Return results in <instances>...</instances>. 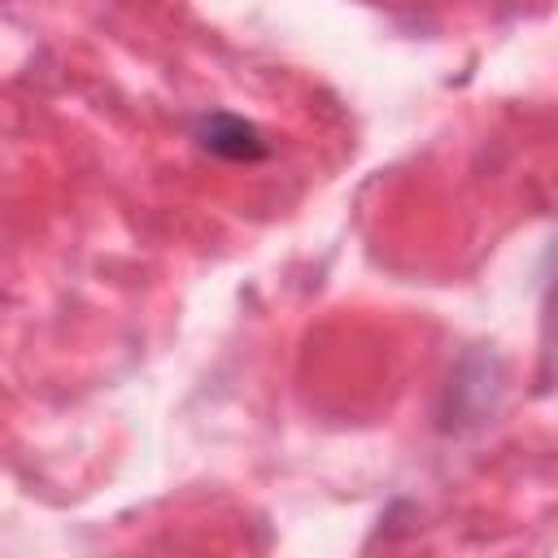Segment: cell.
<instances>
[{
    "label": "cell",
    "mask_w": 558,
    "mask_h": 558,
    "mask_svg": "<svg viewBox=\"0 0 558 558\" xmlns=\"http://www.w3.org/2000/svg\"><path fill=\"white\" fill-rule=\"evenodd\" d=\"M196 144L205 153L222 157V161H262L270 153L253 122H244L235 113H222V109H214L196 122Z\"/></svg>",
    "instance_id": "1"
},
{
    "label": "cell",
    "mask_w": 558,
    "mask_h": 558,
    "mask_svg": "<svg viewBox=\"0 0 558 558\" xmlns=\"http://www.w3.org/2000/svg\"><path fill=\"white\" fill-rule=\"evenodd\" d=\"M549 314L558 318V253H554V279H549Z\"/></svg>",
    "instance_id": "2"
}]
</instances>
